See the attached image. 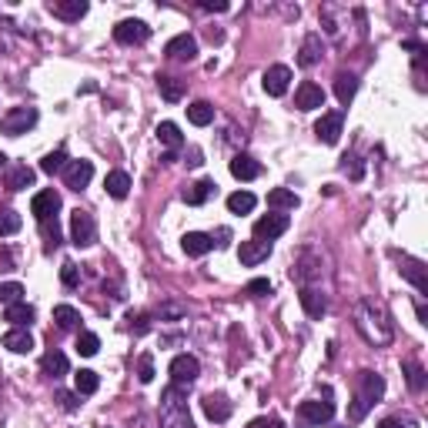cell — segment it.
<instances>
[{
    "label": "cell",
    "instance_id": "obj_1",
    "mask_svg": "<svg viewBox=\"0 0 428 428\" xmlns=\"http://www.w3.org/2000/svg\"><path fill=\"white\" fill-rule=\"evenodd\" d=\"M355 328H358V335H362L368 345H375V348L391 341L388 311H385L378 302H371V298H362V302L355 304Z\"/></svg>",
    "mask_w": 428,
    "mask_h": 428
},
{
    "label": "cell",
    "instance_id": "obj_2",
    "mask_svg": "<svg viewBox=\"0 0 428 428\" xmlns=\"http://www.w3.org/2000/svg\"><path fill=\"white\" fill-rule=\"evenodd\" d=\"M381 395H385V378L375 375V371H358V395H355V405L348 408V418L362 422L368 415V408L378 405Z\"/></svg>",
    "mask_w": 428,
    "mask_h": 428
},
{
    "label": "cell",
    "instance_id": "obj_3",
    "mask_svg": "<svg viewBox=\"0 0 428 428\" xmlns=\"http://www.w3.org/2000/svg\"><path fill=\"white\" fill-rule=\"evenodd\" d=\"M184 391L188 388L171 385V388L161 395V428H194L188 405H184V398H188Z\"/></svg>",
    "mask_w": 428,
    "mask_h": 428
},
{
    "label": "cell",
    "instance_id": "obj_4",
    "mask_svg": "<svg viewBox=\"0 0 428 428\" xmlns=\"http://www.w3.org/2000/svg\"><path fill=\"white\" fill-rule=\"evenodd\" d=\"M40 121L37 107H30V104H20V107H11V111L0 117V134H7V138H20L27 134L30 127Z\"/></svg>",
    "mask_w": 428,
    "mask_h": 428
},
{
    "label": "cell",
    "instance_id": "obj_5",
    "mask_svg": "<svg viewBox=\"0 0 428 428\" xmlns=\"http://www.w3.org/2000/svg\"><path fill=\"white\" fill-rule=\"evenodd\" d=\"M71 241L77 248H90L97 241V221L88 211H81V208L71 214Z\"/></svg>",
    "mask_w": 428,
    "mask_h": 428
},
{
    "label": "cell",
    "instance_id": "obj_6",
    "mask_svg": "<svg viewBox=\"0 0 428 428\" xmlns=\"http://www.w3.org/2000/svg\"><path fill=\"white\" fill-rule=\"evenodd\" d=\"M171 385H181V388H191L198 375H201V362L194 358V355H177L174 362H171Z\"/></svg>",
    "mask_w": 428,
    "mask_h": 428
},
{
    "label": "cell",
    "instance_id": "obj_7",
    "mask_svg": "<svg viewBox=\"0 0 428 428\" xmlns=\"http://www.w3.org/2000/svg\"><path fill=\"white\" fill-rule=\"evenodd\" d=\"M151 37V27L138 20V17H127L121 24L114 27V40L117 44H124V47H134V44H144V40Z\"/></svg>",
    "mask_w": 428,
    "mask_h": 428
},
{
    "label": "cell",
    "instance_id": "obj_8",
    "mask_svg": "<svg viewBox=\"0 0 428 428\" xmlns=\"http://www.w3.org/2000/svg\"><path fill=\"white\" fill-rule=\"evenodd\" d=\"M298 415H302L304 425H328L331 415H335V405L328 402V391H325V402H318V398L302 402V405H298Z\"/></svg>",
    "mask_w": 428,
    "mask_h": 428
},
{
    "label": "cell",
    "instance_id": "obj_9",
    "mask_svg": "<svg viewBox=\"0 0 428 428\" xmlns=\"http://www.w3.org/2000/svg\"><path fill=\"white\" fill-rule=\"evenodd\" d=\"M261 84H265V94H271V97H285L291 88V67H285V64H271L265 71V77H261Z\"/></svg>",
    "mask_w": 428,
    "mask_h": 428
},
{
    "label": "cell",
    "instance_id": "obj_10",
    "mask_svg": "<svg viewBox=\"0 0 428 428\" xmlns=\"http://www.w3.org/2000/svg\"><path fill=\"white\" fill-rule=\"evenodd\" d=\"M288 214H265V218H258L254 221V238L258 241H275V238H281L285 231H288Z\"/></svg>",
    "mask_w": 428,
    "mask_h": 428
},
{
    "label": "cell",
    "instance_id": "obj_11",
    "mask_svg": "<svg viewBox=\"0 0 428 428\" xmlns=\"http://www.w3.org/2000/svg\"><path fill=\"white\" fill-rule=\"evenodd\" d=\"M57 211H61V194H57L54 188L37 191V194H34V201H30V214H34L37 221H51V218H57Z\"/></svg>",
    "mask_w": 428,
    "mask_h": 428
},
{
    "label": "cell",
    "instance_id": "obj_12",
    "mask_svg": "<svg viewBox=\"0 0 428 428\" xmlns=\"http://www.w3.org/2000/svg\"><path fill=\"white\" fill-rule=\"evenodd\" d=\"M90 177H94V164L90 161H67V167H64V184L71 191H84L90 184Z\"/></svg>",
    "mask_w": 428,
    "mask_h": 428
},
{
    "label": "cell",
    "instance_id": "obj_13",
    "mask_svg": "<svg viewBox=\"0 0 428 428\" xmlns=\"http://www.w3.org/2000/svg\"><path fill=\"white\" fill-rule=\"evenodd\" d=\"M238 258H241V265L244 268H258L261 261H268L271 258V241H241V248H238Z\"/></svg>",
    "mask_w": 428,
    "mask_h": 428
},
{
    "label": "cell",
    "instance_id": "obj_14",
    "mask_svg": "<svg viewBox=\"0 0 428 428\" xmlns=\"http://www.w3.org/2000/svg\"><path fill=\"white\" fill-rule=\"evenodd\" d=\"M295 107L298 111H318V107H325V90L318 88L315 81H302V88L295 90Z\"/></svg>",
    "mask_w": 428,
    "mask_h": 428
},
{
    "label": "cell",
    "instance_id": "obj_15",
    "mask_svg": "<svg viewBox=\"0 0 428 428\" xmlns=\"http://www.w3.org/2000/svg\"><path fill=\"white\" fill-rule=\"evenodd\" d=\"M164 54L171 57V61H194L198 57V40L191 37V34H177L164 44Z\"/></svg>",
    "mask_w": 428,
    "mask_h": 428
},
{
    "label": "cell",
    "instance_id": "obj_16",
    "mask_svg": "<svg viewBox=\"0 0 428 428\" xmlns=\"http://www.w3.org/2000/svg\"><path fill=\"white\" fill-rule=\"evenodd\" d=\"M341 124H345V117H341V111L321 114V121L315 124L318 141H321V144H338V141H341Z\"/></svg>",
    "mask_w": 428,
    "mask_h": 428
},
{
    "label": "cell",
    "instance_id": "obj_17",
    "mask_svg": "<svg viewBox=\"0 0 428 428\" xmlns=\"http://www.w3.org/2000/svg\"><path fill=\"white\" fill-rule=\"evenodd\" d=\"M201 408H204V415L211 418V422H218V425H221V422H227V418H231V412H234V405L227 402V395H204V402H201Z\"/></svg>",
    "mask_w": 428,
    "mask_h": 428
},
{
    "label": "cell",
    "instance_id": "obj_18",
    "mask_svg": "<svg viewBox=\"0 0 428 428\" xmlns=\"http://www.w3.org/2000/svg\"><path fill=\"white\" fill-rule=\"evenodd\" d=\"M47 11L54 13V17H61V20H81L84 13H88V0H51L47 4Z\"/></svg>",
    "mask_w": 428,
    "mask_h": 428
},
{
    "label": "cell",
    "instance_id": "obj_19",
    "mask_svg": "<svg viewBox=\"0 0 428 428\" xmlns=\"http://www.w3.org/2000/svg\"><path fill=\"white\" fill-rule=\"evenodd\" d=\"M4 348L13 355L34 352V335H30V328H11V331L4 335Z\"/></svg>",
    "mask_w": 428,
    "mask_h": 428
},
{
    "label": "cell",
    "instance_id": "obj_20",
    "mask_svg": "<svg viewBox=\"0 0 428 428\" xmlns=\"http://www.w3.org/2000/svg\"><path fill=\"white\" fill-rule=\"evenodd\" d=\"M181 248L188 258H204V254L214 248V238L211 234H201V231H188L184 238H181Z\"/></svg>",
    "mask_w": 428,
    "mask_h": 428
},
{
    "label": "cell",
    "instance_id": "obj_21",
    "mask_svg": "<svg viewBox=\"0 0 428 428\" xmlns=\"http://www.w3.org/2000/svg\"><path fill=\"white\" fill-rule=\"evenodd\" d=\"M298 302H302V308H304V315L308 318H321L328 311V298L321 295L318 288H302V295H298Z\"/></svg>",
    "mask_w": 428,
    "mask_h": 428
},
{
    "label": "cell",
    "instance_id": "obj_22",
    "mask_svg": "<svg viewBox=\"0 0 428 428\" xmlns=\"http://www.w3.org/2000/svg\"><path fill=\"white\" fill-rule=\"evenodd\" d=\"M67 368H71L67 365V355L57 352V348H51V352L40 358V371H44L47 378H64L67 375Z\"/></svg>",
    "mask_w": 428,
    "mask_h": 428
},
{
    "label": "cell",
    "instance_id": "obj_23",
    "mask_svg": "<svg viewBox=\"0 0 428 428\" xmlns=\"http://www.w3.org/2000/svg\"><path fill=\"white\" fill-rule=\"evenodd\" d=\"M398 271H402L422 295H428V275H425V265H422V261H415V258H402V268H398Z\"/></svg>",
    "mask_w": 428,
    "mask_h": 428
},
{
    "label": "cell",
    "instance_id": "obj_24",
    "mask_svg": "<svg viewBox=\"0 0 428 428\" xmlns=\"http://www.w3.org/2000/svg\"><path fill=\"white\" fill-rule=\"evenodd\" d=\"M321 54H325V47H321V34H308L302 44V54H298V64L302 67H315L318 61H321Z\"/></svg>",
    "mask_w": 428,
    "mask_h": 428
},
{
    "label": "cell",
    "instance_id": "obj_25",
    "mask_svg": "<svg viewBox=\"0 0 428 428\" xmlns=\"http://www.w3.org/2000/svg\"><path fill=\"white\" fill-rule=\"evenodd\" d=\"M154 134H157V141H161L167 151H177V148H184V134H181V127H177L174 121H161Z\"/></svg>",
    "mask_w": 428,
    "mask_h": 428
},
{
    "label": "cell",
    "instance_id": "obj_26",
    "mask_svg": "<svg viewBox=\"0 0 428 428\" xmlns=\"http://www.w3.org/2000/svg\"><path fill=\"white\" fill-rule=\"evenodd\" d=\"M231 174L238 177V181H254V177L261 174V164L248 157V154H238V157H231Z\"/></svg>",
    "mask_w": 428,
    "mask_h": 428
},
{
    "label": "cell",
    "instance_id": "obj_27",
    "mask_svg": "<svg viewBox=\"0 0 428 428\" xmlns=\"http://www.w3.org/2000/svg\"><path fill=\"white\" fill-rule=\"evenodd\" d=\"M7 191H24L34 184V167H27V164H13L11 171H7Z\"/></svg>",
    "mask_w": 428,
    "mask_h": 428
},
{
    "label": "cell",
    "instance_id": "obj_28",
    "mask_svg": "<svg viewBox=\"0 0 428 428\" xmlns=\"http://www.w3.org/2000/svg\"><path fill=\"white\" fill-rule=\"evenodd\" d=\"M358 94V77L348 74V71H338L335 74V97H338L341 104H348Z\"/></svg>",
    "mask_w": 428,
    "mask_h": 428
},
{
    "label": "cell",
    "instance_id": "obj_29",
    "mask_svg": "<svg viewBox=\"0 0 428 428\" xmlns=\"http://www.w3.org/2000/svg\"><path fill=\"white\" fill-rule=\"evenodd\" d=\"M4 318L11 321L13 328H30V321H34V308L27 302H17V304H7V311H4Z\"/></svg>",
    "mask_w": 428,
    "mask_h": 428
},
{
    "label": "cell",
    "instance_id": "obj_30",
    "mask_svg": "<svg viewBox=\"0 0 428 428\" xmlns=\"http://www.w3.org/2000/svg\"><path fill=\"white\" fill-rule=\"evenodd\" d=\"M104 188H107V194L111 198H127V191H131V177H127V171H111V174L104 177Z\"/></svg>",
    "mask_w": 428,
    "mask_h": 428
},
{
    "label": "cell",
    "instance_id": "obj_31",
    "mask_svg": "<svg viewBox=\"0 0 428 428\" xmlns=\"http://www.w3.org/2000/svg\"><path fill=\"white\" fill-rule=\"evenodd\" d=\"M268 204H271V208H278V211H295L302 201H298V194H295V191L275 188V191H268Z\"/></svg>",
    "mask_w": 428,
    "mask_h": 428
},
{
    "label": "cell",
    "instance_id": "obj_32",
    "mask_svg": "<svg viewBox=\"0 0 428 428\" xmlns=\"http://www.w3.org/2000/svg\"><path fill=\"white\" fill-rule=\"evenodd\" d=\"M258 198H254L251 191H234V194H227V211L231 214H251Z\"/></svg>",
    "mask_w": 428,
    "mask_h": 428
},
{
    "label": "cell",
    "instance_id": "obj_33",
    "mask_svg": "<svg viewBox=\"0 0 428 428\" xmlns=\"http://www.w3.org/2000/svg\"><path fill=\"white\" fill-rule=\"evenodd\" d=\"M188 121L194 127H208L214 121V107L208 101H194V104H188Z\"/></svg>",
    "mask_w": 428,
    "mask_h": 428
},
{
    "label": "cell",
    "instance_id": "obj_34",
    "mask_svg": "<svg viewBox=\"0 0 428 428\" xmlns=\"http://www.w3.org/2000/svg\"><path fill=\"white\" fill-rule=\"evenodd\" d=\"M74 388H77V395H94V391L101 388V378H97V371H90V368H81L74 375Z\"/></svg>",
    "mask_w": 428,
    "mask_h": 428
},
{
    "label": "cell",
    "instance_id": "obj_35",
    "mask_svg": "<svg viewBox=\"0 0 428 428\" xmlns=\"http://www.w3.org/2000/svg\"><path fill=\"white\" fill-rule=\"evenodd\" d=\"M54 321H57L61 331H74L81 325V315H77V308H71V304H57L54 308Z\"/></svg>",
    "mask_w": 428,
    "mask_h": 428
},
{
    "label": "cell",
    "instance_id": "obj_36",
    "mask_svg": "<svg viewBox=\"0 0 428 428\" xmlns=\"http://www.w3.org/2000/svg\"><path fill=\"white\" fill-rule=\"evenodd\" d=\"M214 188H218V184L204 177V181H198V184H191V188L184 191V201H188V204H204L214 194Z\"/></svg>",
    "mask_w": 428,
    "mask_h": 428
},
{
    "label": "cell",
    "instance_id": "obj_37",
    "mask_svg": "<svg viewBox=\"0 0 428 428\" xmlns=\"http://www.w3.org/2000/svg\"><path fill=\"white\" fill-rule=\"evenodd\" d=\"M157 88H161L164 101H171V104H177L184 97V84H181L177 77H157Z\"/></svg>",
    "mask_w": 428,
    "mask_h": 428
},
{
    "label": "cell",
    "instance_id": "obj_38",
    "mask_svg": "<svg viewBox=\"0 0 428 428\" xmlns=\"http://www.w3.org/2000/svg\"><path fill=\"white\" fill-rule=\"evenodd\" d=\"M402 371H405V381H408V388H412V391L425 388V368L418 365V362H412V358H408V362L402 365Z\"/></svg>",
    "mask_w": 428,
    "mask_h": 428
},
{
    "label": "cell",
    "instance_id": "obj_39",
    "mask_svg": "<svg viewBox=\"0 0 428 428\" xmlns=\"http://www.w3.org/2000/svg\"><path fill=\"white\" fill-rule=\"evenodd\" d=\"M77 355H84V358H94V355L101 352V338H97V335H94V331H81V335H77Z\"/></svg>",
    "mask_w": 428,
    "mask_h": 428
},
{
    "label": "cell",
    "instance_id": "obj_40",
    "mask_svg": "<svg viewBox=\"0 0 428 428\" xmlns=\"http://www.w3.org/2000/svg\"><path fill=\"white\" fill-rule=\"evenodd\" d=\"M64 167H67V154H64V148L44 154V161H40V171H44V174H57V171H64Z\"/></svg>",
    "mask_w": 428,
    "mask_h": 428
},
{
    "label": "cell",
    "instance_id": "obj_41",
    "mask_svg": "<svg viewBox=\"0 0 428 428\" xmlns=\"http://www.w3.org/2000/svg\"><path fill=\"white\" fill-rule=\"evenodd\" d=\"M20 225H24V221H20V214L17 211H11V208L0 211V234H4V238H7V234H17Z\"/></svg>",
    "mask_w": 428,
    "mask_h": 428
},
{
    "label": "cell",
    "instance_id": "obj_42",
    "mask_svg": "<svg viewBox=\"0 0 428 428\" xmlns=\"http://www.w3.org/2000/svg\"><path fill=\"white\" fill-rule=\"evenodd\" d=\"M17 302H24V285H17V281L0 285V304H17Z\"/></svg>",
    "mask_w": 428,
    "mask_h": 428
},
{
    "label": "cell",
    "instance_id": "obj_43",
    "mask_svg": "<svg viewBox=\"0 0 428 428\" xmlns=\"http://www.w3.org/2000/svg\"><path fill=\"white\" fill-rule=\"evenodd\" d=\"M127 328H131L134 335H148V331H151V315H144V311H131V315H127Z\"/></svg>",
    "mask_w": 428,
    "mask_h": 428
},
{
    "label": "cell",
    "instance_id": "obj_44",
    "mask_svg": "<svg viewBox=\"0 0 428 428\" xmlns=\"http://www.w3.org/2000/svg\"><path fill=\"white\" fill-rule=\"evenodd\" d=\"M40 231H44V241H47V251L61 244V227H57V218H51V221H40Z\"/></svg>",
    "mask_w": 428,
    "mask_h": 428
},
{
    "label": "cell",
    "instance_id": "obj_45",
    "mask_svg": "<svg viewBox=\"0 0 428 428\" xmlns=\"http://www.w3.org/2000/svg\"><path fill=\"white\" fill-rule=\"evenodd\" d=\"M138 378H141V385H151V381H154V358H151V352H144L138 358Z\"/></svg>",
    "mask_w": 428,
    "mask_h": 428
},
{
    "label": "cell",
    "instance_id": "obj_46",
    "mask_svg": "<svg viewBox=\"0 0 428 428\" xmlns=\"http://www.w3.org/2000/svg\"><path fill=\"white\" fill-rule=\"evenodd\" d=\"M61 281H64V288H77V285H81V268H77L74 261H64V265H61Z\"/></svg>",
    "mask_w": 428,
    "mask_h": 428
},
{
    "label": "cell",
    "instance_id": "obj_47",
    "mask_svg": "<svg viewBox=\"0 0 428 428\" xmlns=\"http://www.w3.org/2000/svg\"><path fill=\"white\" fill-rule=\"evenodd\" d=\"M248 295H254V298H265V295H271V281L268 278H254V281H248Z\"/></svg>",
    "mask_w": 428,
    "mask_h": 428
},
{
    "label": "cell",
    "instance_id": "obj_48",
    "mask_svg": "<svg viewBox=\"0 0 428 428\" xmlns=\"http://www.w3.org/2000/svg\"><path fill=\"white\" fill-rule=\"evenodd\" d=\"M248 428H285V422H281V418H275V415H265V418H254Z\"/></svg>",
    "mask_w": 428,
    "mask_h": 428
},
{
    "label": "cell",
    "instance_id": "obj_49",
    "mask_svg": "<svg viewBox=\"0 0 428 428\" xmlns=\"http://www.w3.org/2000/svg\"><path fill=\"white\" fill-rule=\"evenodd\" d=\"M77 398H81V395H74V391H61V395H57V402L64 405V412H77Z\"/></svg>",
    "mask_w": 428,
    "mask_h": 428
},
{
    "label": "cell",
    "instance_id": "obj_50",
    "mask_svg": "<svg viewBox=\"0 0 428 428\" xmlns=\"http://www.w3.org/2000/svg\"><path fill=\"white\" fill-rule=\"evenodd\" d=\"M231 4L227 0H201V11H214V13H225Z\"/></svg>",
    "mask_w": 428,
    "mask_h": 428
},
{
    "label": "cell",
    "instance_id": "obj_51",
    "mask_svg": "<svg viewBox=\"0 0 428 428\" xmlns=\"http://www.w3.org/2000/svg\"><path fill=\"white\" fill-rule=\"evenodd\" d=\"M184 315V308H181V304H164L161 308V318H181Z\"/></svg>",
    "mask_w": 428,
    "mask_h": 428
},
{
    "label": "cell",
    "instance_id": "obj_52",
    "mask_svg": "<svg viewBox=\"0 0 428 428\" xmlns=\"http://www.w3.org/2000/svg\"><path fill=\"white\" fill-rule=\"evenodd\" d=\"M415 311H418V321H422V325H428V308H425V304L418 302V304H415Z\"/></svg>",
    "mask_w": 428,
    "mask_h": 428
},
{
    "label": "cell",
    "instance_id": "obj_53",
    "mask_svg": "<svg viewBox=\"0 0 428 428\" xmlns=\"http://www.w3.org/2000/svg\"><path fill=\"white\" fill-rule=\"evenodd\" d=\"M378 428H402V422H398V418H385Z\"/></svg>",
    "mask_w": 428,
    "mask_h": 428
},
{
    "label": "cell",
    "instance_id": "obj_54",
    "mask_svg": "<svg viewBox=\"0 0 428 428\" xmlns=\"http://www.w3.org/2000/svg\"><path fill=\"white\" fill-rule=\"evenodd\" d=\"M4 164H7V154H4V151H0V167H4Z\"/></svg>",
    "mask_w": 428,
    "mask_h": 428
}]
</instances>
